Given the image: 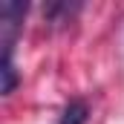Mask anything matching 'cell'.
I'll use <instances>...</instances> for the list:
<instances>
[{
	"label": "cell",
	"instance_id": "obj_2",
	"mask_svg": "<svg viewBox=\"0 0 124 124\" xmlns=\"http://www.w3.org/2000/svg\"><path fill=\"white\" fill-rule=\"evenodd\" d=\"M87 116H90V107H87V101L75 98V101H69V104L63 107L61 121H58V124H87Z\"/></svg>",
	"mask_w": 124,
	"mask_h": 124
},
{
	"label": "cell",
	"instance_id": "obj_1",
	"mask_svg": "<svg viewBox=\"0 0 124 124\" xmlns=\"http://www.w3.org/2000/svg\"><path fill=\"white\" fill-rule=\"evenodd\" d=\"M26 12H29V3H20V0H3L0 3V40H3V55H12Z\"/></svg>",
	"mask_w": 124,
	"mask_h": 124
},
{
	"label": "cell",
	"instance_id": "obj_3",
	"mask_svg": "<svg viewBox=\"0 0 124 124\" xmlns=\"http://www.w3.org/2000/svg\"><path fill=\"white\" fill-rule=\"evenodd\" d=\"M78 9H81L78 3H72V6H69V3H49V6L43 9V15H46L52 23H66V20H69Z\"/></svg>",
	"mask_w": 124,
	"mask_h": 124
},
{
	"label": "cell",
	"instance_id": "obj_4",
	"mask_svg": "<svg viewBox=\"0 0 124 124\" xmlns=\"http://www.w3.org/2000/svg\"><path fill=\"white\" fill-rule=\"evenodd\" d=\"M0 75H3V87H0V93H3V95H12L15 87H17V72H15L12 55H3V58H0Z\"/></svg>",
	"mask_w": 124,
	"mask_h": 124
}]
</instances>
